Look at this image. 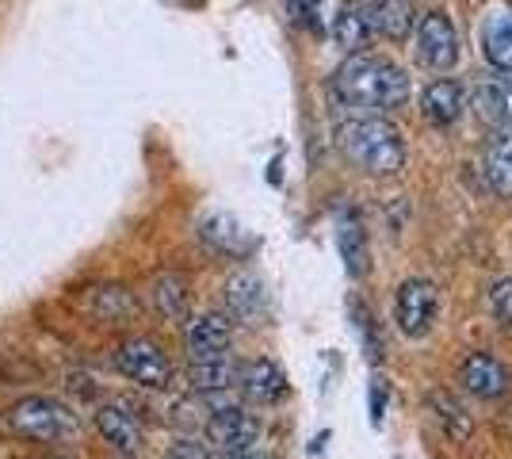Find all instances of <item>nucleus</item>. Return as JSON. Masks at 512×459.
<instances>
[{
    "instance_id": "f257e3e1",
    "label": "nucleus",
    "mask_w": 512,
    "mask_h": 459,
    "mask_svg": "<svg viewBox=\"0 0 512 459\" xmlns=\"http://www.w3.org/2000/svg\"><path fill=\"white\" fill-rule=\"evenodd\" d=\"M406 69L394 66L383 54H352L337 73H333V100L352 115H386L409 104Z\"/></svg>"
},
{
    "instance_id": "f03ea898",
    "label": "nucleus",
    "mask_w": 512,
    "mask_h": 459,
    "mask_svg": "<svg viewBox=\"0 0 512 459\" xmlns=\"http://www.w3.org/2000/svg\"><path fill=\"white\" fill-rule=\"evenodd\" d=\"M0 433L16 440H31V444H73L85 433V421L62 398L27 394L0 414Z\"/></svg>"
},
{
    "instance_id": "7ed1b4c3",
    "label": "nucleus",
    "mask_w": 512,
    "mask_h": 459,
    "mask_svg": "<svg viewBox=\"0 0 512 459\" xmlns=\"http://www.w3.org/2000/svg\"><path fill=\"white\" fill-rule=\"evenodd\" d=\"M344 153L371 176H394L406 165V142L398 127L383 115H356L341 127Z\"/></svg>"
},
{
    "instance_id": "20e7f679",
    "label": "nucleus",
    "mask_w": 512,
    "mask_h": 459,
    "mask_svg": "<svg viewBox=\"0 0 512 459\" xmlns=\"http://www.w3.org/2000/svg\"><path fill=\"white\" fill-rule=\"evenodd\" d=\"M111 368L130 379V383H138V387H146V391H165L172 383V368L169 352L161 349L157 341L150 337H127V341H119L115 352H111Z\"/></svg>"
},
{
    "instance_id": "39448f33",
    "label": "nucleus",
    "mask_w": 512,
    "mask_h": 459,
    "mask_svg": "<svg viewBox=\"0 0 512 459\" xmlns=\"http://www.w3.org/2000/svg\"><path fill=\"white\" fill-rule=\"evenodd\" d=\"M92 425H96L100 440H104L107 448H115L119 456H138L142 444H146L142 421H138V414H134L130 406H123V402H104V406H96Z\"/></svg>"
},
{
    "instance_id": "423d86ee",
    "label": "nucleus",
    "mask_w": 512,
    "mask_h": 459,
    "mask_svg": "<svg viewBox=\"0 0 512 459\" xmlns=\"http://www.w3.org/2000/svg\"><path fill=\"white\" fill-rule=\"evenodd\" d=\"M256 440H260V421L249 410L234 406V402L214 410L211 421H207V444H211L214 452H222V456L256 448Z\"/></svg>"
},
{
    "instance_id": "0eeeda50",
    "label": "nucleus",
    "mask_w": 512,
    "mask_h": 459,
    "mask_svg": "<svg viewBox=\"0 0 512 459\" xmlns=\"http://www.w3.org/2000/svg\"><path fill=\"white\" fill-rule=\"evenodd\" d=\"M436 306H440V295L428 280H406L394 295V318H398V329L406 337H425L432 329V318H436Z\"/></svg>"
},
{
    "instance_id": "6e6552de",
    "label": "nucleus",
    "mask_w": 512,
    "mask_h": 459,
    "mask_svg": "<svg viewBox=\"0 0 512 459\" xmlns=\"http://www.w3.org/2000/svg\"><path fill=\"white\" fill-rule=\"evenodd\" d=\"M417 58L436 73H448L459 62V35L444 12H428L417 27Z\"/></svg>"
},
{
    "instance_id": "1a4fd4ad",
    "label": "nucleus",
    "mask_w": 512,
    "mask_h": 459,
    "mask_svg": "<svg viewBox=\"0 0 512 459\" xmlns=\"http://www.w3.org/2000/svg\"><path fill=\"white\" fill-rule=\"evenodd\" d=\"M81 310L100 326H119V322L138 314V299L123 284H96L81 295Z\"/></svg>"
},
{
    "instance_id": "9d476101",
    "label": "nucleus",
    "mask_w": 512,
    "mask_h": 459,
    "mask_svg": "<svg viewBox=\"0 0 512 459\" xmlns=\"http://www.w3.org/2000/svg\"><path fill=\"white\" fill-rule=\"evenodd\" d=\"M459 383H463V391H470L474 398H501L505 387H509V368L490 356V352H470L467 360L459 364Z\"/></svg>"
},
{
    "instance_id": "9b49d317",
    "label": "nucleus",
    "mask_w": 512,
    "mask_h": 459,
    "mask_svg": "<svg viewBox=\"0 0 512 459\" xmlns=\"http://www.w3.org/2000/svg\"><path fill=\"white\" fill-rule=\"evenodd\" d=\"M184 345L188 352L195 356H214V352H226L234 345V318L230 314H222V310H207V314H199L188 322L184 329Z\"/></svg>"
},
{
    "instance_id": "f8f14e48",
    "label": "nucleus",
    "mask_w": 512,
    "mask_h": 459,
    "mask_svg": "<svg viewBox=\"0 0 512 459\" xmlns=\"http://www.w3.org/2000/svg\"><path fill=\"white\" fill-rule=\"evenodd\" d=\"M237 387H241L245 398H253L260 406H272V402H279L287 394V375H283V368H279L276 360L260 356V360H249L237 372Z\"/></svg>"
},
{
    "instance_id": "ddd939ff",
    "label": "nucleus",
    "mask_w": 512,
    "mask_h": 459,
    "mask_svg": "<svg viewBox=\"0 0 512 459\" xmlns=\"http://www.w3.org/2000/svg\"><path fill=\"white\" fill-rule=\"evenodd\" d=\"M363 20L390 43H406L413 31V0H363Z\"/></svg>"
},
{
    "instance_id": "4468645a",
    "label": "nucleus",
    "mask_w": 512,
    "mask_h": 459,
    "mask_svg": "<svg viewBox=\"0 0 512 459\" xmlns=\"http://www.w3.org/2000/svg\"><path fill=\"white\" fill-rule=\"evenodd\" d=\"M226 306H230V318H237V322H256L268 310V291L260 284V276L237 272L226 284Z\"/></svg>"
},
{
    "instance_id": "2eb2a0df",
    "label": "nucleus",
    "mask_w": 512,
    "mask_h": 459,
    "mask_svg": "<svg viewBox=\"0 0 512 459\" xmlns=\"http://www.w3.org/2000/svg\"><path fill=\"white\" fill-rule=\"evenodd\" d=\"M237 372H241V364H237L234 356L214 352V356H195L188 379H192L195 391L218 394V391H230V387H237Z\"/></svg>"
},
{
    "instance_id": "dca6fc26",
    "label": "nucleus",
    "mask_w": 512,
    "mask_h": 459,
    "mask_svg": "<svg viewBox=\"0 0 512 459\" xmlns=\"http://www.w3.org/2000/svg\"><path fill=\"white\" fill-rule=\"evenodd\" d=\"M470 108H474L478 123L490 134H505L512 127V100L501 85H474Z\"/></svg>"
},
{
    "instance_id": "f3484780",
    "label": "nucleus",
    "mask_w": 512,
    "mask_h": 459,
    "mask_svg": "<svg viewBox=\"0 0 512 459\" xmlns=\"http://www.w3.org/2000/svg\"><path fill=\"white\" fill-rule=\"evenodd\" d=\"M421 108H425V119L436 123V127H451L463 108H467V96H463V85L455 81H432L421 96Z\"/></svg>"
},
{
    "instance_id": "a211bd4d",
    "label": "nucleus",
    "mask_w": 512,
    "mask_h": 459,
    "mask_svg": "<svg viewBox=\"0 0 512 459\" xmlns=\"http://www.w3.org/2000/svg\"><path fill=\"white\" fill-rule=\"evenodd\" d=\"M150 306L165 322H180L188 314V280L180 272H161L150 284Z\"/></svg>"
},
{
    "instance_id": "6ab92c4d",
    "label": "nucleus",
    "mask_w": 512,
    "mask_h": 459,
    "mask_svg": "<svg viewBox=\"0 0 512 459\" xmlns=\"http://www.w3.org/2000/svg\"><path fill=\"white\" fill-rule=\"evenodd\" d=\"M482 50L493 69L512 73V12H493L482 23Z\"/></svg>"
},
{
    "instance_id": "aec40b11",
    "label": "nucleus",
    "mask_w": 512,
    "mask_h": 459,
    "mask_svg": "<svg viewBox=\"0 0 512 459\" xmlns=\"http://www.w3.org/2000/svg\"><path fill=\"white\" fill-rule=\"evenodd\" d=\"M333 39H337V46H341L344 54H360L363 46L371 43V27L363 20L360 4L344 0L341 8H337V16H333Z\"/></svg>"
},
{
    "instance_id": "412c9836",
    "label": "nucleus",
    "mask_w": 512,
    "mask_h": 459,
    "mask_svg": "<svg viewBox=\"0 0 512 459\" xmlns=\"http://www.w3.org/2000/svg\"><path fill=\"white\" fill-rule=\"evenodd\" d=\"M337 245H341V257H344V268H348V276H367V268H371V253H367V234H363L360 219H341L337 226Z\"/></svg>"
},
{
    "instance_id": "4be33fe9",
    "label": "nucleus",
    "mask_w": 512,
    "mask_h": 459,
    "mask_svg": "<svg viewBox=\"0 0 512 459\" xmlns=\"http://www.w3.org/2000/svg\"><path fill=\"white\" fill-rule=\"evenodd\" d=\"M428 410H432V417H436V425L448 433L455 444H463V440L474 433V421H470V414L451 398V394H428Z\"/></svg>"
},
{
    "instance_id": "5701e85b",
    "label": "nucleus",
    "mask_w": 512,
    "mask_h": 459,
    "mask_svg": "<svg viewBox=\"0 0 512 459\" xmlns=\"http://www.w3.org/2000/svg\"><path fill=\"white\" fill-rule=\"evenodd\" d=\"M486 180L497 196L512 199V138H501L486 157Z\"/></svg>"
},
{
    "instance_id": "b1692460",
    "label": "nucleus",
    "mask_w": 512,
    "mask_h": 459,
    "mask_svg": "<svg viewBox=\"0 0 512 459\" xmlns=\"http://www.w3.org/2000/svg\"><path fill=\"white\" fill-rule=\"evenodd\" d=\"M203 238L211 241L214 249H222V253H241V249L249 245L245 230H241L230 215H214V219L203 222Z\"/></svg>"
},
{
    "instance_id": "393cba45",
    "label": "nucleus",
    "mask_w": 512,
    "mask_h": 459,
    "mask_svg": "<svg viewBox=\"0 0 512 459\" xmlns=\"http://www.w3.org/2000/svg\"><path fill=\"white\" fill-rule=\"evenodd\" d=\"M490 314L497 318V326L512 329V276L490 287Z\"/></svg>"
},
{
    "instance_id": "a878e982",
    "label": "nucleus",
    "mask_w": 512,
    "mask_h": 459,
    "mask_svg": "<svg viewBox=\"0 0 512 459\" xmlns=\"http://www.w3.org/2000/svg\"><path fill=\"white\" fill-rule=\"evenodd\" d=\"M291 4V12H295V20L302 23V27H310L314 35H321L325 27H321V0H287Z\"/></svg>"
},
{
    "instance_id": "bb28decb",
    "label": "nucleus",
    "mask_w": 512,
    "mask_h": 459,
    "mask_svg": "<svg viewBox=\"0 0 512 459\" xmlns=\"http://www.w3.org/2000/svg\"><path fill=\"white\" fill-rule=\"evenodd\" d=\"M383 410H386V387H383V379L371 387V421L379 425L383 421Z\"/></svg>"
},
{
    "instance_id": "cd10ccee",
    "label": "nucleus",
    "mask_w": 512,
    "mask_h": 459,
    "mask_svg": "<svg viewBox=\"0 0 512 459\" xmlns=\"http://www.w3.org/2000/svg\"><path fill=\"white\" fill-rule=\"evenodd\" d=\"M222 459H272V456H264V452H256V448H245V452H230V456H222Z\"/></svg>"
},
{
    "instance_id": "c85d7f7f",
    "label": "nucleus",
    "mask_w": 512,
    "mask_h": 459,
    "mask_svg": "<svg viewBox=\"0 0 512 459\" xmlns=\"http://www.w3.org/2000/svg\"><path fill=\"white\" fill-rule=\"evenodd\" d=\"M39 459H73V456H65V452H46V456H39Z\"/></svg>"
},
{
    "instance_id": "c756f323",
    "label": "nucleus",
    "mask_w": 512,
    "mask_h": 459,
    "mask_svg": "<svg viewBox=\"0 0 512 459\" xmlns=\"http://www.w3.org/2000/svg\"><path fill=\"white\" fill-rule=\"evenodd\" d=\"M165 459H184V456H180V452H172V448H169V456H165Z\"/></svg>"
},
{
    "instance_id": "7c9ffc66",
    "label": "nucleus",
    "mask_w": 512,
    "mask_h": 459,
    "mask_svg": "<svg viewBox=\"0 0 512 459\" xmlns=\"http://www.w3.org/2000/svg\"><path fill=\"white\" fill-rule=\"evenodd\" d=\"M119 459H130V456H119Z\"/></svg>"
}]
</instances>
